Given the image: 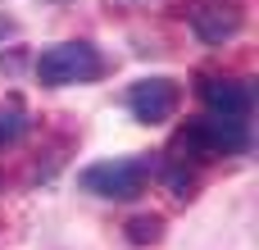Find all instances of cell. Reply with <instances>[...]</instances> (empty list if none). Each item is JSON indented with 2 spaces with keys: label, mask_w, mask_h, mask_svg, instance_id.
<instances>
[{
  "label": "cell",
  "mask_w": 259,
  "mask_h": 250,
  "mask_svg": "<svg viewBox=\"0 0 259 250\" xmlns=\"http://www.w3.org/2000/svg\"><path fill=\"white\" fill-rule=\"evenodd\" d=\"M105 73V59L91 41H59L36 55V82L41 87H73V82H96Z\"/></svg>",
  "instance_id": "1"
},
{
  "label": "cell",
  "mask_w": 259,
  "mask_h": 250,
  "mask_svg": "<svg viewBox=\"0 0 259 250\" xmlns=\"http://www.w3.org/2000/svg\"><path fill=\"white\" fill-rule=\"evenodd\" d=\"M82 191L100 196V200H137L150 182V164L141 155H127V159H100L91 169L77 173Z\"/></svg>",
  "instance_id": "2"
},
{
  "label": "cell",
  "mask_w": 259,
  "mask_h": 250,
  "mask_svg": "<svg viewBox=\"0 0 259 250\" xmlns=\"http://www.w3.org/2000/svg\"><path fill=\"white\" fill-rule=\"evenodd\" d=\"M127 105H132L137 123H168L178 114V105H182V87L173 77H141L127 91Z\"/></svg>",
  "instance_id": "3"
},
{
  "label": "cell",
  "mask_w": 259,
  "mask_h": 250,
  "mask_svg": "<svg viewBox=\"0 0 259 250\" xmlns=\"http://www.w3.org/2000/svg\"><path fill=\"white\" fill-rule=\"evenodd\" d=\"M182 141H191L200 155H241V150H250V132H246V123H237V118H196L187 132H182Z\"/></svg>",
  "instance_id": "4"
},
{
  "label": "cell",
  "mask_w": 259,
  "mask_h": 250,
  "mask_svg": "<svg viewBox=\"0 0 259 250\" xmlns=\"http://www.w3.org/2000/svg\"><path fill=\"white\" fill-rule=\"evenodd\" d=\"M187 23H191V32L205 41V46H228L237 32H241V9L237 5H228V0H196L191 9H187Z\"/></svg>",
  "instance_id": "5"
},
{
  "label": "cell",
  "mask_w": 259,
  "mask_h": 250,
  "mask_svg": "<svg viewBox=\"0 0 259 250\" xmlns=\"http://www.w3.org/2000/svg\"><path fill=\"white\" fill-rule=\"evenodd\" d=\"M200 100L209 105L214 118H237V123L250 118V87L237 82V77H205Z\"/></svg>",
  "instance_id": "6"
},
{
  "label": "cell",
  "mask_w": 259,
  "mask_h": 250,
  "mask_svg": "<svg viewBox=\"0 0 259 250\" xmlns=\"http://www.w3.org/2000/svg\"><path fill=\"white\" fill-rule=\"evenodd\" d=\"M137 246H146V241H159V232H164V219L159 214H141V219H127V228H123Z\"/></svg>",
  "instance_id": "7"
},
{
  "label": "cell",
  "mask_w": 259,
  "mask_h": 250,
  "mask_svg": "<svg viewBox=\"0 0 259 250\" xmlns=\"http://www.w3.org/2000/svg\"><path fill=\"white\" fill-rule=\"evenodd\" d=\"M18 132H23V109H18V105H9V114L0 109V146L18 141Z\"/></svg>",
  "instance_id": "8"
},
{
  "label": "cell",
  "mask_w": 259,
  "mask_h": 250,
  "mask_svg": "<svg viewBox=\"0 0 259 250\" xmlns=\"http://www.w3.org/2000/svg\"><path fill=\"white\" fill-rule=\"evenodd\" d=\"M168 187H173V191L187 200V196L196 191V178H191V173H182V169H168Z\"/></svg>",
  "instance_id": "9"
},
{
  "label": "cell",
  "mask_w": 259,
  "mask_h": 250,
  "mask_svg": "<svg viewBox=\"0 0 259 250\" xmlns=\"http://www.w3.org/2000/svg\"><path fill=\"white\" fill-rule=\"evenodd\" d=\"M0 182H5V178H0Z\"/></svg>",
  "instance_id": "10"
}]
</instances>
